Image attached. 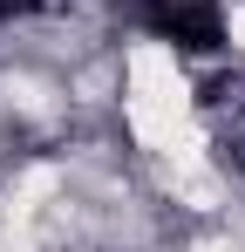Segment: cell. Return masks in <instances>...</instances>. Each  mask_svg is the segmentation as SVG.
<instances>
[{"label": "cell", "mask_w": 245, "mask_h": 252, "mask_svg": "<svg viewBox=\"0 0 245 252\" xmlns=\"http://www.w3.org/2000/svg\"><path fill=\"white\" fill-rule=\"evenodd\" d=\"M143 28L177 55H218L225 48V7L218 0H143Z\"/></svg>", "instance_id": "6da1fadb"}, {"label": "cell", "mask_w": 245, "mask_h": 252, "mask_svg": "<svg viewBox=\"0 0 245 252\" xmlns=\"http://www.w3.org/2000/svg\"><path fill=\"white\" fill-rule=\"evenodd\" d=\"M41 0H0V28H7V21H21V14H34Z\"/></svg>", "instance_id": "7a4b0ae2"}]
</instances>
